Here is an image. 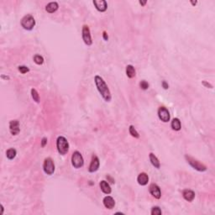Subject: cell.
Wrapping results in <instances>:
<instances>
[{"label":"cell","mask_w":215,"mask_h":215,"mask_svg":"<svg viewBox=\"0 0 215 215\" xmlns=\"http://www.w3.org/2000/svg\"><path fill=\"white\" fill-rule=\"evenodd\" d=\"M129 132H130V134H131V136H133V137L136 139L140 138V134H139L138 131L135 130V128H134L133 125H130V128H129Z\"/></svg>","instance_id":"23"},{"label":"cell","mask_w":215,"mask_h":215,"mask_svg":"<svg viewBox=\"0 0 215 215\" xmlns=\"http://www.w3.org/2000/svg\"><path fill=\"white\" fill-rule=\"evenodd\" d=\"M126 75L129 78H134L136 75V72L132 65H128L126 66Z\"/></svg>","instance_id":"20"},{"label":"cell","mask_w":215,"mask_h":215,"mask_svg":"<svg viewBox=\"0 0 215 215\" xmlns=\"http://www.w3.org/2000/svg\"><path fill=\"white\" fill-rule=\"evenodd\" d=\"M161 85H162V88H163L164 89H165V90L169 88V85H168V83H167L165 81H163V82H161Z\"/></svg>","instance_id":"28"},{"label":"cell","mask_w":215,"mask_h":215,"mask_svg":"<svg viewBox=\"0 0 215 215\" xmlns=\"http://www.w3.org/2000/svg\"><path fill=\"white\" fill-rule=\"evenodd\" d=\"M92 3L98 11L105 12L107 10L108 4L105 0H93Z\"/></svg>","instance_id":"12"},{"label":"cell","mask_w":215,"mask_h":215,"mask_svg":"<svg viewBox=\"0 0 215 215\" xmlns=\"http://www.w3.org/2000/svg\"><path fill=\"white\" fill-rule=\"evenodd\" d=\"M99 165V159H98V157L97 156L93 155L92 156V161H91V163H90V165H89L88 167V172H97L98 170Z\"/></svg>","instance_id":"10"},{"label":"cell","mask_w":215,"mask_h":215,"mask_svg":"<svg viewBox=\"0 0 215 215\" xmlns=\"http://www.w3.org/2000/svg\"><path fill=\"white\" fill-rule=\"evenodd\" d=\"M149 191L150 193L152 196L156 198V199H160L161 197V191L160 187L156 183H151L149 187Z\"/></svg>","instance_id":"9"},{"label":"cell","mask_w":215,"mask_h":215,"mask_svg":"<svg viewBox=\"0 0 215 215\" xmlns=\"http://www.w3.org/2000/svg\"><path fill=\"white\" fill-rule=\"evenodd\" d=\"M3 212H4V207H3V205L1 204V213H0V214H3Z\"/></svg>","instance_id":"35"},{"label":"cell","mask_w":215,"mask_h":215,"mask_svg":"<svg viewBox=\"0 0 215 215\" xmlns=\"http://www.w3.org/2000/svg\"><path fill=\"white\" fill-rule=\"evenodd\" d=\"M35 25V19L31 14L24 16L21 19V26L26 30H31Z\"/></svg>","instance_id":"4"},{"label":"cell","mask_w":215,"mask_h":215,"mask_svg":"<svg viewBox=\"0 0 215 215\" xmlns=\"http://www.w3.org/2000/svg\"><path fill=\"white\" fill-rule=\"evenodd\" d=\"M151 215H161V213H162V212H161V208L159 207H157V206H156V207H152V209H151Z\"/></svg>","instance_id":"25"},{"label":"cell","mask_w":215,"mask_h":215,"mask_svg":"<svg viewBox=\"0 0 215 215\" xmlns=\"http://www.w3.org/2000/svg\"><path fill=\"white\" fill-rule=\"evenodd\" d=\"M107 177L108 180L109 181H110L111 183H114V182H115V181H114V179H113V178H112V177H110L109 175H108V176H107V177Z\"/></svg>","instance_id":"32"},{"label":"cell","mask_w":215,"mask_h":215,"mask_svg":"<svg viewBox=\"0 0 215 215\" xmlns=\"http://www.w3.org/2000/svg\"><path fill=\"white\" fill-rule=\"evenodd\" d=\"M203 85H204L206 88H213V86H212L210 83H208V82H207L206 81H204L203 82Z\"/></svg>","instance_id":"29"},{"label":"cell","mask_w":215,"mask_h":215,"mask_svg":"<svg viewBox=\"0 0 215 215\" xmlns=\"http://www.w3.org/2000/svg\"><path fill=\"white\" fill-rule=\"evenodd\" d=\"M31 96H32V98L34 99L35 103H37V104L40 103V95H39V93L36 89H31Z\"/></svg>","instance_id":"22"},{"label":"cell","mask_w":215,"mask_h":215,"mask_svg":"<svg viewBox=\"0 0 215 215\" xmlns=\"http://www.w3.org/2000/svg\"><path fill=\"white\" fill-rule=\"evenodd\" d=\"M94 82H95V84H96L97 89L101 94V96L103 97V98L106 102H110L112 99L111 92H110V90L108 88V85L106 84L105 81L100 76L97 75L94 77Z\"/></svg>","instance_id":"1"},{"label":"cell","mask_w":215,"mask_h":215,"mask_svg":"<svg viewBox=\"0 0 215 215\" xmlns=\"http://www.w3.org/2000/svg\"><path fill=\"white\" fill-rule=\"evenodd\" d=\"M72 164L74 166V168L79 169L81 167H82L84 165V160L82 156V154L79 151H74L72 156Z\"/></svg>","instance_id":"5"},{"label":"cell","mask_w":215,"mask_h":215,"mask_svg":"<svg viewBox=\"0 0 215 215\" xmlns=\"http://www.w3.org/2000/svg\"><path fill=\"white\" fill-rule=\"evenodd\" d=\"M172 128L173 130L175 131H179L181 129V124L180 119L178 118H174L172 121Z\"/></svg>","instance_id":"19"},{"label":"cell","mask_w":215,"mask_h":215,"mask_svg":"<svg viewBox=\"0 0 215 215\" xmlns=\"http://www.w3.org/2000/svg\"><path fill=\"white\" fill-rule=\"evenodd\" d=\"M149 87H150V85H149V83L146 81L143 80L140 82V88L142 90H147V89L149 88Z\"/></svg>","instance_id":"26"},{"label":"cell","mask_w":215,"mask_h":215,"mask_svg":"<svg viewBox=\"0 0 215 215\" xmlns=\"http://www.w3.org/2000/svg\"><path fill=\"white\" fill-rule=\"evenodd\" d=\"M103 37H104V40H106V41H107L108 40V35L107 32H106V31H104V34H103Z\"/></svg>","instance_id":"31"},{"label":"cell","mask_w":215,"mask_h":215,"mask_svg":"<svg viewBox=\"0 0 215 215\" xmlns=\"http://www.w3.org/2000/svg\"><path fill=\"white\" fill-rule=\"evenodd\" d=\"M9 131H10L12 135H17V134H19V131H20L19 120L14 119V120H11V121L9 122Z\"/></svg>","instance_id":"11"},{"label":"cell","mask_w":215,"mask_h":215,"mask_svg":"<svg viewBox=\"0 0 215 215\" xmlns=\"http://www.w3.org/2000/svg\"><path fill=\"white\" fill-rule=\"evenodd\" d=\"M1 77H2V78H4V79H6V80H7V79H9V77H5V76H4V75H2V76H1Z\"/></svg>","instance_id":"36"},{"label":"cell","mask_w":215,"mask_h":215,"mask_svg":"<svg viewBox=\"0 0 215 215\" xmlns=\"http://www.w3.org/2000/svg\"><path fill=\"white\" fill-rule=\"evenodd\" d=\"M99 187L100 188H101V190H102V192H104V193H105V194H110L112 192V189L111 188H110V185L108 184V181H101L99 183Z\"/></svg>","instance_id":"15"},{"label":"cell","mask_w":215,"mask_h":215,"mask_svg":"<svg viewBox=\"0 0 215 215\" xmlns=\"http://www.w3.org/2000/svg\"><path fill=\"white\" fill-rule=\"evenodd\" d=\"M149 158H150V163L152 164L155 168H157L159 169L161 167V163H160V161L158 160V158L155 156L154 153H150L149 154Z\"/></svg>","instance_id":"18"},{"label":"cell","mask_w":215,"mask_h":215,"mask_svg":"<svg viewBox=\"0 0 215 215\" xmlns=\"http://www.w3.org/2000/svg\"><path fill=\"white\" fill-rule=\"evenodd\" d=\"M191 4H192L193 6H195V5L197 4V1H195V2H194V1H191Z\"/></svg>","instance_id":"34"},{"label":"cell","mask_w":215,"mask_h":215,"mask_svg":"<svg viewBox=\"0 0 215 215\" xmlns=\"http://www.w3.org/2000/svg\"><path fill=\"white\" fill-rule=\"evenodd\" d=\"M104 207L108 209H113L115 206V201L110 196H106L103 200Z\"/></svg>","instance_id":"13"},{"label":"cell","mask_w":215,"mask_h":215,"mask_svg":"<svg viewBox=\"0 0 215 215\" xmlns=\"http://www.w3.org/2000/svg\"><path fill=\"white\" fill-rule=\"evenodd\" d=\"M17 155V151L14 148H10L6 151V156L8 158V160H13L14 159Z\"/></svg>","instance_id":"21"},{"label":"cell","mask_w":215,"mask_h":215,"mask_svg":"<svg viewBox=\"0 0 215 215\" xmlns=\"http://www.w3.org/2000/svg\"><path fill=\"white\" fill-rule=\"evenodd\" d=\"M43 170L47 175H52L55 172V164L53 160L50 157H47L44 161L43 164Z\"/></svg>","instance_id":"6"},{"label":"cell","mask_w":215,"mask_h":215,"mask_svg":"<svg viewBox=\"0 0 215 215\" xmlns=\"http://www.w3.org/2000/svg\"><path fill=\"white\" fill-rule=\"evenodd\" d=\"M46 144H47V138H46V137H44V138H42V140H41V146H42V147H45V146H46Z\"/></svg>","instance_id":"30"},{"label":"cell","mask_w":215,"mask_h":215,"mask_svg":"<svg viewBox=\"0 0 215 215\" xmlns=\"http://www.w3.org/2000/svg\"><path fill=\"white\" fill-rule=\"evenodd\" d=\"M182 197L186 201L188 202H192L195 198V192L190 189H185L182 192Z\"/></svg>","instance_id":"14"},{"label":"cell","mask_w":215,"mask_h":215,"mask_svg":"<svg viewBox=\"0 0 215 215\" xmlns=\"http://www.w3.org/2000/svg\"><path fill=\"white\" fill-rule=\"evenodd\" d=\"M137 181L140 186H146L148 184L149 181V177L146 172H141L137 177Z\"/></svg>","instance_id":"16"},{"label":"cell","mask_w":215,"mask_h":215,"mask_svg":"<svg viewBox=\"0 0 215 215\" xmlns=\"http://www.w3.org/2000/svg\"><path fill=\"white\" fill-rule=\"evenodd\" d=\"M58 8H59V4L57 2H50L46 6V10L50 14L57 11Z\"/></svg>","instance_id":"17"},{"label":"cell","mask_w":215,"mask_h":215,"mask_svg":"<svg viewBox=\"0 0 215 215\" xmlns=\"http://www.w3.org/2000/svg\"><path fill=\"white\" fill-rule=\"evenodd\" d=\"M82 40H83L85 44H86L87 46H91L92 44V40L88 25L84 24V25L82 26Z\"/></svg>","instance_id":"7"},{"label":"cell","mask_w":215,"mask_h":215,"mask_svg":"<svg viewBox=\"0 0 215 215\" xmlns=\"http://www.w3.org/2000/svg\"><path fill=\"white\" fill-rule=\"evenodd\" d=\"M185 159H186V161H188V164L191 165L193 169L197 170L198 172H205V171H207V166L206 165H204L203 163H201L200 161H198L196 159L192 157L191 156L186 155L185 156Z\"/></svg>","instance_id":"3"},{"label":"cell","mask_w":215,"mask_h":215,"mask_svg":"<svg viewBox=\"0 0 215 215\" xmlns=\"http://www.w3.org/2000/svg\"><path fill=\"white\" fill-rule=\"evenodd\" d=\"M139 3H140V4L141 6H145V5L147 4V1H146V0H145V1H142V0H141V1H140Z\"/></svg>","instance_id":"33"},{"label":"cell","mask_w":215,"mask_h":215,"mask_svg":"<svg viewBox=\"0 0 215 215\" xmlns=\"http://www.w3.org/2000/svg\"><path fill=\"white\" fill-rule=\"evenodd\" d=\"M19 71L22 74H25V73L29 72H30V68L28 66H19Z\"/></svg>","instance_id":"27"},{"label":"cell","mask_w":215,"mask_h":215,"mask_svg":"<svg viewBox=\"0 0 215 215\" xmlns=\"http://www.w3.org/2000/svg\"><path fill=\"white\" fill-rule=\"evenodd\" d=\"M158 117L164 123H167L168 121H170V119H171L169 111L165 107L159 108V109H158Z\"/></svg>","instance_id":"8"},{"label":"cell","mask_w":215,"mask_h":215,"mask_svg":"<svg viewBox=\"0 0 215 215\" xmlns=\"http://www.w3.org/2000/svg\"><path fill=\"white\" fill-rule=\"evenodd\" d=\"M56 148L59 153L64 156L69 151V143L64 136H59L56 140Z\"/></svg>","instance_id":"2"},{"label":"cell","mask_w":215,"mask_h":215,"mask_svg":"<svg viewBox=\"0 0 215 215\" xmlns=\"http://www.w3.org/2000/svg\"><path fill=\"white\" fill-rule=\"evenodd\" d=\"M33 60H34L35 64H37V65H42L44 63V58L40 55H35L33 58Z\"/></svg>","instance_id":"24"}]
</instances>
